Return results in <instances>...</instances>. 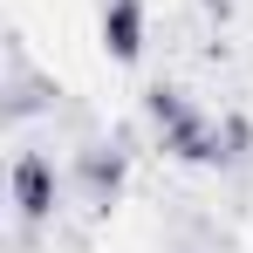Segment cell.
I'll return each mask as SVG.
<instances>
[{
	"mask_svg": "<svg viewBox=\"0 0 253 253\" xmlns=\"http://www.w3.org/2000/svg\"><path fill=\"white\" fill-rule=\"evenodd\" d=\"M7 192H14V212H21L28 226L55 219V199H62L55 158H48V151H21V158H14V171H7Z\"/></svg>",
	"mask_w": 253,
	"mask_h": 253,
	"instance_id": "1",
	"label": "cell"
},
{
	"mask_svg": "<svg viewBox=\"0 0 253 253\" xmlns=\"http://www.w3.org/2000/svg\"><path fill=\"white\" fill-rule=\"evenodd\" d=\"M124 178H130V151L124 144H89V151H76V192H83V206L110 212L124 199Z\"/></svg>",
	"mask_w": 253,
	"mask_h": 253,
	"instance_id": "2",
	"label": "cell"
},
{
	"mask_svg": "<svg viewBox=\"0 0 253 253\" xmlns=\"http://www.w3.org/2000/svg\"><path fill=\"white\" fill-rule=\"evenodd\" d=\"M96 42L103 55L130 69V62H144V42H151V21H144V0H103V21H96Z\"/></svg>",
	"mask_w": 253,
	"mask_h": 253,
	"instance_id": "3",
	"label": "cell"
},
{
	"mask_svg": "<svg viewBox=\"0 0 253 253\" xmlns=\"http://www.w3.org/2000/svg\"><path fill=\"white\" fill-rule=\"evenodd\" d=\"M158 151L178 158V165H226V151H219V117H206V110L192 103V110L158 137Z\"/></svg>",
	"mask_w": 253,
	"mask_h": 253,
	"instance_id": "4",
	"label": "cell"
},
{
	"mask_svg": "<svg viewBox=\"0 0 253 253\" xmlns=\"http://www.w3.org/2000/svg\"><path fill=\"white\" fill-rule=\"evenodd\" d=\"M185 110H192V96H185L178 83H151V89H144V124H151V137H165Z\"/></svg>",
	"mask_w": 253,
	"mask_h": 253,
	"instance_id": "5",
	"label": "cell"
},
{
	"mask_svg": "<svg viewBox=\"0 0 253 253\" xmlns=\"http://www.w3.org/2000/svg\"><path fill=\"white\" fill-rule=\"evenodd\" d=\"M219 151H226V165H247V158H253V124L240 117V110L219 117Z\"/></svg>",
	"mask_w": 253,
	"mask_h": 253,
	"instance_id": "6",
	"label": "cell"
},
{
	"mask_svg": "<svg viewBox=\"0 0 253 253\" xmlns=\"http://www.w3.org/2000/svg\"><path fill=\"white\" fill-rule=\"evenodd\" d=\"M199 7H206L212 21H233V0H199Z\"/></svg>",
	"mask_w": 253,
	"mask_h": 253,
	"instance_id": "7",
	"label": "cell"
}]
</instances>
